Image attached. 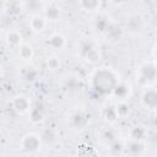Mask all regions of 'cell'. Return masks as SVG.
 <instances>
[{
    "label": "cell",
    "instance_id": "1",
    "mask_svg": "<svg viewBox=\"0 0 157 157\" xmlns=\"http://www.w3.org/2000/svg\"><path fill=\"white\" fill-rule=\"evenodd\" d=\"M92 86L99 93H113L115 86L119 83L118 75L108 67H101L92 75Z\"/></svg>",
    "mask_w": 157,
    "mask_h": 157
},
{
    "label": "cell",
    "instance_id": "2",
    "mask_svg": "<svg viewBox=\"0 0 157 157\" xmlns=\"http://www.w3.org/2000/svg\"><path fill=\"white\" fill-rule=\"evenodd\" d=\"M137 82L144 87H151L157 82V63L156 61H145L142 63L136 74Z\"/></svg>",
    "mask_w": 157,
    "mask_h": 157
},
{
    "label": "cell",
    "instance_id": "3",
    "mask_svg": "<svg viewBox=\"0 0 157 157\" xmlns=\"http://www.w3.org/2000/svg\"><path fill=\"white\" fill-rule=\"evenodd\" d=\"M80 55L82 56L83 60L88 61V63H97L99 60V49H98V45L91 40V39H87L85 42L81 43V47H80Z\"/></svg>",
    "mask_w": 157,
    "mask_h": 157
},
{
    "label": "cell",
    "instance_id": "4",
    "mask_svg": "<svg viewBox=\"0 0 157 157\" xmlns=\"http://www.w3.org/2000/svg\"><path fill=\"white\" fill-rule=\"evenodd\" d=\"M141 103L146 109H150V110L157 109V88L145 87L141 94Z\"/></svg>",
    "mask_w": 157,
    "mask_h": 157
},
{
    "label": "cell",
    "instance_id": "5",
    "mask_svg": "<svg viewBox=\"0 0 157 157\" xmlns=\"http://www.w3.org/2000/svg\"><path fill=\"white\" fill-rule=\"evenodd\" d=\"M11 107L18 114H25V113H27V112H29L32 109L29 98L27 96H23V94L15 96L12 98V101H11Z\"/></svg>",
    "mask_w": 157,
    "mask_h": 157
},
{
    "label": "cell",
    "instance_id": "6",
    "mask_svg": "<svg viewBox=\"0 0 157 157\" xmlns=\"http://www.w3.org/2000/svg\"><path fill=\"white\" fill-rule=\"evenodd\" d=\"M21 147L25 151L33 152L40 147V139L36 134H26L21 140Z\"/></svg>",
    "mask_w": 157,
    "mask_h": 157
},
{
    "label": "cell",
    "instance_id": "7",
    "mask_svg": "<svg viewBox=\"0 0 157 157\" xmlns=\"http://www.w3.org/2000/svg\"><path fill=\"white\" fill-rule=\"evenodd\" d=\"M130 93H131V86H130V83H128L125 81H119V83L115 86V88L113 91V94L121 102L128 99Z\"/></svg>",
    "mask_w": 157,
    "mask_h": 157
},
{
    "label": "cell",
    "instance_id": "8",
    "mask_svg": "<svg viewBox=\"0 0 157 157\" xmlns=\"http://www.w3.org/2000/svg\"><path fill=\"white\" fill-rule=\"evenodd\" d=\"M47 23H48V18L45 16H42V15H33L29 20V27L32 31L34 32H42L47 27Z\"/></svg>",
    "mask_w": 157,
    "mask_h": 157
},
{
    "label": "cell",
    "instance_id": "9",
    "mask_svg": "<svg viewBox=\"0 0 157 157\" xmlns=\"http://www.w3.org/2000/svg\"><path fill=\"white\" fill-rule=\"evenodd\" d=\"M47 44L55 50H60L66 45V38L60 33H53L48 37Z\"/></svg>",
    "mask_w": 157,
    "mask_h": 157
},
{
    "label": "cell",
    "instance_id": "10",
    "mask_svg": "<svg viewBox=\"0 0 157 157\" xmlns=\"http://www.w3.org/2000/svg\"><path fill=\"white\" fill-rule=\"evenodd\" d=\"M5 42L9 47H12V48H18L22 43H23V37L22 34L18 32V31H9L6 33V37H5Z\"/></svg>",
    "mask_w": 157,
    "mask_h": 157
},
{
    "label": "cell",
    "instance_id": "11",
    "mask_svg": "<svg viewBox=\"0 0 157 157\" xmlns=\"http://www.w3.org/2000/svg\"><path fill=\"white\" fill-rule=\"evenodd\" d=\"M44 16L48 18V21H56L61 16V9L55 4H50L45 7Z\"/></svg>",
    "mask_w": 157,
    "mask_h": 157
},
{
    "label": "cell",
    "instance_id": "12",
    "mask_svg": "<svg viewBox=\"0 0 157 157\" xmlns=\"http://www.w3.org/2000/svg\"><path fill=\"white\" fill-rule=\"evenodd\" d=\"M17 52H18V56L22 59V60H31L34 55V50L33 48L29 45V44H26V43H22L18 48H17Z\"/></svg>",
    "mask_w": 157,
    "mask_h": 157
},
{
    "label": "cell",
    "instance_id": "13",
    "mask_svg": "<svg viewBox=\"0 0 157 157\" xmlns=\"http://www.w3.org/2000/svg\"><path fill=\"white\" fill-rule=\"evenodd\" d=\"M102 114H103V118H104L105 120H108V121H114V120L118 118L119 112H118V108H115V107H113V105H108V107H105V108L103 109Z\"/></svg>",
    "mask_w": 157,
    "mask_h": 157
},
{
    "label": "cell",
    "instance_id": "14",
    "mask_svg": "<svg viewBox=\"0 0 157 157\" xmlns=\"http://www.w3.org/2000/svg\"><path fill=\"white\" fill-rule=\"evenodd\" d=\"M101 5V0H80V6L85 11H96Z\"/></svg>",
    "mask_w": 157,
    "mask_h": 157
},
{
    "label": "cell",
    "instance_id": "15",
    "mask_svg": "<svg viewBox=\"0 0 157 157\" xmlns=\"http://www.w3.org/2000/svg\"><path fill=\"white\" fill-rule=\"evenodd\" d=\"M47 65H48V67L50 70H55V69H58L60 66V61H59L58 58H50V59H48Z\"/></svg>",
    "mask_w": 157,
    "mask_h": 157
},
{
    "label": "cell",
    "instance_id": "16",
    "mask_svg": "<svg viewBox=\"0 0 157 157\" xmlns=\"http://www.w3.org/2000/svg\"><path fill=\"white\" fill-rule=\"evenodd\" d=\"M152 53H153V58H155V61L157 63V43H156V45L153 47V52H152Z\"/></svg>",
    "mask_w": 157,
    "mask_h": 157
},
{
    "label": "cell",
    "instance_id": "17",
    "mask_svg": "<svg viewBox=\"0 0 157 157\" xmlns=\"http://www.w3.org/2000/svg\"><path fill=\"white\" fill-rule=\"evenodd\" d=\"M110 2H113V4H121L124 0H109Z\"/></svg>",
    "mask_w": 157,
    "mask_h": 157
}]
</instances>
